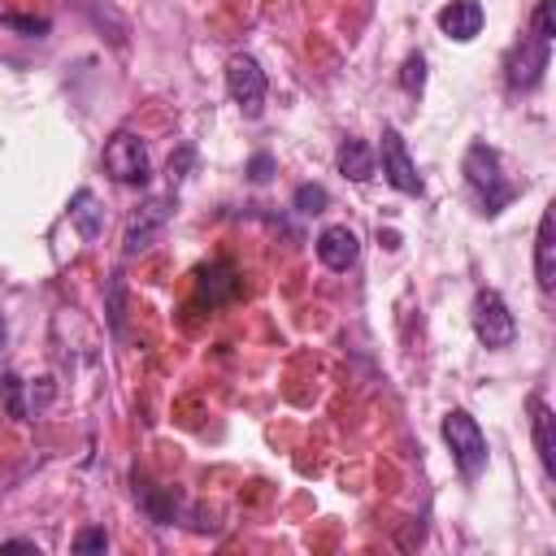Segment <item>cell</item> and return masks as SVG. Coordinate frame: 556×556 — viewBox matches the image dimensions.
<instances>
[{"mask_svg":"<svg viewBox=\"0 0 556 556\" xmlns=\"http://www.w3.org/2000/svg\"><path fill=\"white\" fill-rule=\"evenodd\" d=\"M552 35H556V17H552V0H539L534 4V17H530V35H521V43L513 48L508 56V91H534L547 74V61H552Z\"/></svg>","mask_w":556,"mask_h":556,"instance_id":"obj_1","label":"cell"},{"mask_svg":"<svg viewBox=\"0 0 556 556\" xmlns=\"http://www.w3.org/2000/svg\"><path fill=\"white\" fill-rule=\"evenodd\" d=\"M460 174H465V182H469V191H473L482 217H495V213H504V208L517 200V182L504 178L500 152H495L491 143H482V139H473V143L465 148Z\"/></svg>","mask_w":556,"mask_h":556,"instance_id":"obj_2","label":"cell"},{"mask_svg":"<svg viewBox=\"0 0 556 556\" xmlns=\"http://www.w3.org/2000/svg\"><path fill=\"white\" fill-rule=\"evenodd\" d=\"M443 443L452 447L456 473H460L465 482H473V478L486 469V460H491L486 434H482V426H478L465 408H447V413H443Z\"/></svg>","mask_w":556,"mask_h":556,"instance_id":"obj_3","label":"cell"},{"mask_svg":"<svg viewBox=\"0 0 556 556\" xmlns=\"http://www.w3.org/2000/svg\"><path fill=\"white\" fill-rule=\"evenodd\" d=\"M469 321H473V334H478L482 348L500 352V348H513V339H517V321H513V313H508V304H504V295L495 287H482L473 295Z\"/></svg>","mask_w":556,"mask_h":556,"instance_id":"obj_4","label":"cell"},{"mask_svg":"<svg viewBox=\"0 0 556 556\" xmlns=\"http://www.w3.org/2000/svg\"><path fill=\"white\" fill-rule=\"evenodd\" d=\"M100 165H104L109 178L122 182V187H143L148 174H152V165H148V148H143V139H139L135 130H117V135L104 143Z\"/></svg>","mask_w":556,"mask_h":556,"instance_id":"obj_5","label":"cell"},{"mask_svg":"<svg viewBox=\"0 0 556 556\" xmlns=\"http://www.w3.org/2000/svg\"><path fill=\"white\" fill-rule=\"evenodd\" d=\"M374 156L382 161V178H387L395 191L421 195V174H417V165H413V156H408V143H404V135H400L395 126H382V143H378Z\"/></svg>","mask_w":556,"mask_h":556,"instance_id":"obj_6","label":"cell"},{"mask_svg":"<svg viewBox=\"0 0 556 556\" xmlns=\"http://www.w3.org/2000/svg\"><path fill=\"white\" fill-rule=\"evenodd\" d=\"M226 91H230V100L248 117H261V104H265V70L256 65V56L239 52V56L226 61Z\"/></svg>","mask_w":556,"mask_h":556,"instance_id":"obj_7","label":"cell"},{"mask_svg":"<svg viewBox=\"0 0 556 556\" xmlns=\"http://www.w3.org/2000/svg\"><path fill=\"white\" fill-rule=\"evenodd\" d=\"M169 213H174V200H169V195H152V200H143V208H139V213L126 222L122 256H139L143 248H152V239L165 230Z\"/></svg>","mask_w":556,"mask_h":556,"instance_id":"obj_8","label":"cell"},{"mask_svg":"<svg viewBox=\"0 0 556 556\" xmlns=\"http://www.w3.org/2000/svg\"><path fill=\"white\" fill-rule=\"evenodd\" d=\"M356 256H361V239H356L352 226H326V230L317 235V261H321L326 269L343 274V269L356 265Z\"/></svg>","mask_w":556,"mask_h":556,"instance_id":"obj_9","label":"cell"},{"mask_svg":"<svg viewBox=\"0 0 556 556\" xmlns=\"http://www.w3.org/2000/svg\"><path fill=\"white\" fill-rule=\"evenodd\" d=\"M534 278H539V291L552 295V287H556V213H552V204L543 208L539 235H534Z\"/></svg>","mask_w":556,"mask_h":556,"instance_id":"obj_10","label":"cell"},{"mask_svg":"<svg viewBox=\"0 0 556 556\" xmlns=\"http://www.w3.org/2000/svg\"><path fill=\"white\" fill-rule=\"evenodd\" d=\"M482 22H486V13H482L478 0H447V4L439 9V30H443L447 39H456V43H469V39L482 30Z\"/></svg>","mask_w":556,"mask_h":556,"instance_id":"obj_11","label":"cell"},{"mask_svg":"<svg viewBox=\"0 0 556 556\" xmlns=\"http://www.w3.org/2000/svg\"><path fill=\"white\" fill-rule=\"evenodd\" d=\"M530 430H534V452L547 478H556V443H552V408L543 395H530Z\"/></svg>","mask_w":556,"mask_h":556,"instance_id":"obj_12","label":"cell"},{"mask_svg":"<svg viewBox=\"0 0 556 556\" xmlns=\"http://www.w3.org/2000/svg\"><path fill=\"white\" fill-rule=\"evenodd\" d=\"M374 165H378V156H374V148L365 143V139H343L339 143V174L343 178H352V182H369L374 178Z\"/></svg>","mask_w":556,"mask_h":556,"instance_id":"obj_13","label":"cell"},{"mask_svg":"<svg viewBox=\"0 0 556 556\" xmlns=\"http://www.w3.org/2000/svg\"><path fill=\"white\" fill-rule=\"evenodd\" d=\"M70 222L78 226L83 239H100V230H104V208H100V200H96L87 187L74 191V200H70Z\"/></svg>","mask_w":556,"mask_h":556,"instance_id":"obj_14","label":"cell"},{"mask_svg":"<svg viewBox=\"0 0 556 556\" xmlns=\"http://www.w3.org/2000/svg\"><path fill=\"white\" fill-rule=\"evenodd\" d=\"M135 495H139L143 513H148L156 526H174V517H178V495H174L169 486H135Z\"/></svg>","mask_w":556,"mask_h":556,"instance_id":"obj_15","label":"cell"},{"mask_svg":"<svg viewBox=\"0 0 556 556\" xmlns=\"http://www.w3.org/2000/svg\"><path fill=\"white\" fill-rule=\"evenodd\" d=\"M200 287H204V300L208 304H222V300H230L239 291V278H235V269L226 261H217V265L200 269Z\"/></svg>","mask_w":556,"mask_h":556,"instance_id":"obj_16","label":"cell"},{"mask_svg":"<svg viewBox=\"0 0 556 556\" xmlns=\"http://www.w3.org/2000/svg\"><path fill=\"white\" fill-rule=\"evenodd\" d=\"M291 204H295V213L313 217V213H326L330 195H326V187H317V182H300V187H295V195H291Z\"/></svg>","mask_w":556,"mask_h":556,"instance_id":"obj_17","label":"cell"},{"mask_svg":"<svg viewBox=\"0 0 556 556\" xmlns=\"http://www.w3.org/2000/svg\"><path fill=\"white\" fill-rule=\"evenodd\" d=\"M400 87H404L408 96H421V91H426V56H421V52H408V56H404V65H400Z\"/></svg>","mask_w":556,"mask_h":556,"instance_id":"obj_18","label":"cell"},{"mask_svg":"<svg viewBox=\"0 0 556 556\" xmlns=\"http://www.w3.org/2000/svg\"><path fill=\"white\" fill-rule=\"evenodd\" d=\"M4 408H9V417H26V404H22V378L17 374H4Z\"/></svg>","mask_w":556,"mask_h":556,"instance_id":"obj_19","label":"cell"},{"mask_svg":"<svg viewBox=\"0 0 556 556\" xmlns=\"http://www.w3.org/2000/svg\"><path fill=\"white\" fill-rule=\"evenodd\" d=\"M104 547H109V534H104L100 526H87V530L74 539V552H78V556H87V552H104Z\"/></svg>","mask_w":556,"mask_h":556,"instance_id":"obj_20","label":"cell"},{"mask_svg":"<svg viewBox=\"0 0 556 556\" xmlns=\"http://www.w3.org/2000/svg\"><path fill=\"white\" fill-rule=\"evenodd\" d=\"M248 178H252V182H269V178H274V156H269V152H256V156L248 161Z\"/></svg>","mask_w":556,"mask_h":556,"instance_id":"obj_21","label":"cell"},{"mask_svg":"<svg viewBox=\"0 0 556 556\" xmlns=\"http://www.w3.org/2000/svg\"><path fill=\"white\" fill-rule=\"evenodd\" d=\"M191 161H195V148H191V143H182V148H178V156H169V182H178V178L187 174V165H191Z\"/></svg>","mask_w":556,"mask_h":556,"instance_id":"obj_22","label":"cell"},{"mask_svg":"<svg viewBox=\"0 0 556 556\" xmlns=\"http://www.w3.org/2000/svg\"><path fill=\"white\" fill-rule=\"evenodd\" d=\"M0 552H39L30 539H9V543H0Z\"/></svg>","mask_w":556,"mask_h":556,"instance_id":"obj_23","label":"cell"},{"mask_svg":"<svg viewBox=\"0 0 556 556\" xmlns=\"http://www.w3.org/2000/svg\"><path fill=\"white\" fill-rule=\"evenodd\" d=\"M4 343H9V326H4V313H0V352H4Z\"/></svg>","mask_w":556,"mask_h":556,"instance_id":"obj_24","label":"cell"}]
</instances>
